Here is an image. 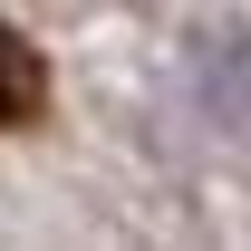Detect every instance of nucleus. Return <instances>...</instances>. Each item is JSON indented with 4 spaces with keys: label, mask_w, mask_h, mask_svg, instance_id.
<instances>
[]
</instances>
